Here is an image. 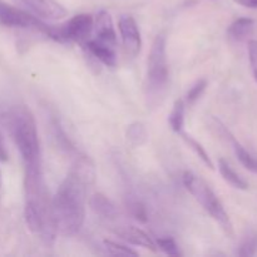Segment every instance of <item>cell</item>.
<instances>
[{"mask_svg": "<svg viewBox=\"0 0 257 257\" xmlns=\"http://www.w3.org/2000/svg\"><path fill=\"white\" fill-rule=\"evenodd\" d=\"M128 208H130V212L133 217L136 218L140 222L145 223L147 221V212H146V207L141 201L132 198V200L128 201Z\"/></svg>", "mask_w": 257, "mask_h": 257, "instance_id": "603a6c76", "label": "cell"}, {"mask_svg": "<svg viewBox=\"0 0 257 257\" xmlns=\"http://www.w3.org/2000/svg\"><path fill=\"white\" fill-rule=\"evenodd\" d=\"M85 48L88 52L97 58L100 63L110 68H114L117 65V53H115V48L109 47L107 44L98 42L97 39H88L84 43Z\"/></svg>", "mask_w": 257, "mask_h": 257, "instance_id": "8fae6325", "label": "cell"}, {"mask_svg": "<svg viewBox=\"0 0 257 257\" xmlns=\"http://www.w3.org/2000/svg\"><path fill=\"white\" fill-rule=\"evenodd\" d=\"M155 242L156 245H157L158 250H161L163 253H166V255L173 256V257L181 256L180 248H178L177 243H176V241L173 240V238L161 237V238H157Z\"/></svg>", "mask_w": 257, "mask_h": 257, "instance_id": "44dd1931", "label": "cell"}, {"mask_svg": "<svg viewBox=\"0 0 257 257\" xmlns=\"http://www.w3.org/2000/svg\"><path fill=\"white\" fill-rule=\"evenodd\" d=\"M182 182L186 190L205 208L206 212L221 226L223 232L232 237L233 226L230 220V216L226 212L220 198L213 192L212 188L206 183V181H203L200 176L195 175L191 171H186L182 176Z\"/></svg>", "mask_w": 257, "mask_h": 257, "instance_id": "277c9868", "label": "cell"}, {"mask_svg": "<svg viewBox=\"0 0 257 257\" xmlns=\"http://www.w3.org/2000/svg\"><path fill=\"white\" fill-rule=\"evenodd\" d=\"M24 217L28 228L45 245L52 246L58 231L53 213V198L45 186L42 163L25 165Z\"/></svg>", "mask_w": 257, "mask_h": 257, "instance_id": "7a4b0ae2", "label": "cell"}, {"mask_svg": "<svg viewBox=\"0 0 257 257\" xmlns=\"http://www.w3.org/2000/svg\"><path fill=\"white\" fill-rule=\"evenodd\" d=\"M238 256L241 257H251L257 255V232L252 231L248 233L242 240L240 248H238Z\"/></svg>", "mask_w": 257, "mask_h": 257, "instance_id": "d6986e66", "label": "cell"}, {"mask_svg": "<svg viewBox=\"0 0 257 257\" xmlns=\"http://www.w3.org/2000/svg\"><path fill=\"white\" fill-rule=\"evenodd\" d=\"M94 178L95 170L92 161L84 156L78 157L53 197V213L58 233L73 236L82 230L85 220L87 191Z\"/></svg>", "mask_w": 257, "mask_h": 257, "instance_id": "6da1fadb", "label": "cell"}, {"mask_svg": "<svg viewBox=\"0 0 257 257\" xmlns=\"http://www.w3.org/2000/svg\"><path fill=\"white\" fill-rule=\"evenodd\" d=\"M4 122L24 161V165L42 162L37 124L29 108L25 105H14L9 108L4 114Z\"/></svg>", "mask_w": 257, "mask_h": 257, "instance_id": "3957f363", "label": "cell"}, {"mask_svg": "<svg viewBox=\"0 0 257 257\" xmlns=\"http://www.w3.org/2000/svg\"><path fill=\"white\" fill-rule=\"evenodd\" d=\"M7 158H8L7 147H5L4 137H3L2 130H0V160H2V161H7Z\"/></svg>", "mask_w": 257, "mask_h": 257, "instance_id": "484cf974", "label": "cell"}, {"mask_svg": "<svg viewBox=\"0 0 257 257\" xmlns=\"http://www.w3.org/2000/svg\"><path fill=\"white\" fill-rule=\"evenodd\" d=\"M118 28H119L123 47L127 55H130L131 58L137 57L142 47V39H141L140 28L136 20L131 15H122Z\"/></svg>", "mask_w": 257, "mask_h": 257, "instance_id": "ba28073f", "label": "cell"}, {"mask_svg": "<svg viewBox=\"0 0 257 257\" xmlns=\"http://www.w3.org/2000/svg\"><path fill=\"white\" fill-rule=\"evenodd\" d=\"M0 24L9 28H32L57 40V28L49 27L39 18L19 8L13 7L3 0H0Z\"/></svg>", "mask_w": 257, "mask_h": 257, "instance_id": "8992f818", "label": "cell"}, {"mask_svg": "<svg viewBox=\"0 0 257 257\" xmlns=\"http://www.w3.org/2000/svg\"><path fill=\"white\" fill-rule=\"evenodd\" d=\"M128 137H130L131 141H135L136 145H141V138L143 141L147 137V133H146L145 127H143L141 123H136V124H132L128 130Z\"/></svg>", "mask_w": 257, "mask_h": 257, "instance_id": "cb8c5ba5", "label": "cell"}, {"mask_svg": "<svg viewBox=\"0 0 257 257\" xmlns=\"http://www.w3.org/2000/svg\"><path fill=\"white\" fill-rule=\"evenodd\" d=\"M89 205L92 210L105 220H114L118 216L117 206L113 203L112 200L107 197V196L102 195V193H95L90 197Z\"/></svg>", "mask_w": 257, "mask_h": 257, "instance_id": "4fadbf2b", "label": "cell"}, {"mask_svg": "<svg viewBox=\"0 0 257 257\" xmlns=\"http://www.w3.org/2000/svg\"><path fill=\"white\" fill-rule=\"evenodd\" d=\"M32 12L45 19H62L67 15V9L55 0H20Z\"/></svg>", "mask_w": 257, "mask_h": 257, "instance_id": "30bf717a", "label": "cell"}, {"mask_svg": "<svg viewBox=\"0 0 257 257\" xmlns=\"http://www.w3.org/2000/svg\"><path fill=\"white\" fill-rule=\"evenodd\" d=\"M93 29L95 30V37H97L95 39L98 42L113 48L117 47V32H115L113 19L109 13L105 10H100L94 20Z\"/></svg>", "mask_w": 257, "mask_h": 257, "instance_id": "9c48e42d", "label": "cell"}, {"mask_svg": "<svg viewBox=\"0 0 257 257\" xmlns=\"http://www.w3.org/2000/svg\"><path fill=\"white\" fill-rule=\"evenodd\" d=\"M0 186H2V172H0Z\"/></svg>", "mask_w": 257, "mask_h": 257, "instance_id": "83f0119b", "label": "cell"}, {"mask_svg": "<svg viewBox=\"0 0 257 257\" xmlns=\"http://www.w3.org/2000/svg\"><path fill=\"white\" fill-rule=\"evenodd\" d=\"M218 170H220L221 176L225 178L226 182L230 183L232 187L243 191L248 188V183L246 182V181L243 180L232 167H231L230 163L226 160H223V158H220V161H218Z\"/></svg>", "mask_w": 257, "mask_h": 257, "instance_id": "9a60e30c", "label": "cell"}, {"mask_svg": "<svg viewBox=\"0 0 257 257\" xmlns=\"http://www.w3.org/2000/svg\"><path fill=\"white\" fill-rule=\"evenodd\" d=\"M168 123L173 132H182L183 124H185V102L182 99H177L173 104L172 112L168 117Z\"/></svg>", "mask_w": 257, "mask_h": 257, "instance_id": "e0dca14e", "label": "cell"}, {"mask_svg": "<svg viewBox=\"0 0 257 257\" xmlns=\"http://www.w3.org/2000/svg\"><path fill=\"white\" fill-rule=\"evenodd\" d=\"M103 245H104V248L108 252V255L120 256V257L138 256V252H136L135 250H132V248L127 247V246L124 245H120V243L114 242V241L104 240L103 241Z\"/></svg>", "mask_w": 257, "mask_h": 257, "instance_id": "ffe728a7", "label": "cell"}, {"mask_svg": "<svg viewBox=\"0 0 257 257\" xmlns=\"http://www.w3.org/2000/svg\"><path fill=\"white\" fill-rule=\"evenodd\" d=\"M233 2L246 8H253V9L257 8V0H233Z\"/></svg>", "mask_w": 257, "mask_h": 257, "instance_id": "4316f807", "label": "cell"}, {"mask_svg": "<svg viewBox=\"0 0 257 257\" xmlns=\"http://www.w3.org/2000/svg\"><path fill=\"white\" fill-rule=\"evenodd\" d=\"M182 133V132H181ZM182 138L183 141H185L186 143L188 145V147L191 148V150L193 151V152L196 153V155L198 156V157L202 160V162L205 163L207 167H210L211 170H213V163L212 161H211L210 156H208V153L206 152L205 147H202V145H201L200 142H197V141L195 140L193 137H191L190 135H187V133H182Z\"/></svg>", "mask_w": 257, "mask_h": 257, "instance_id": "ac0fdd59", "label": "cell"}, {"mask_svg": "<svg viewBox=\"0 0 257 257\" xmlns=\"http://www.w3.org/2000/svg\"><path fill=\"white\" fill-rule=\"evenodd\" d=\"M248 57H250L251 68L257 82V40L252 39L248 42Z\"/></svg>", "mask_w": 257, "mask_h": 257, "instance_id": "d4e9b609", "label": "cell"}, {"mask_svg": "<svg viewBox=\"0 0 257 257\" xmlns=\"http://www.w3.org/2000/svg\"><path fill=\"white\" fill-rule=\"evenodd\" d=\"M168 75L166 38L160 34L153 40L147 62V90L151 97H158L165 92Z\"/></svg>", "mask_w": 257, "mask_h": 257, "instance_id": "5b68a950", "label": "cell"}, {"mask_svg": "<svg viewBox=\"0 0 257 257\" xmlns=\"http://www.w3.org/2000/svg\"><path fill=\"white\" fill-rule=\"evenodd\" d=\"M118 235H119L124 241L132 243V245L141 246V247L151 250L152 252H157L158 248L155 241H153L145 231L140 230V228L125 227L123 228V230H120L119 232H118Z\"/></svg>", "mask_w": 257, "mask_h": 257, "instance_id": "7c38bea8", "label": "cell"}, {"mask_svg": "<svg viewBox=\"0 0 257 257\" xmlns=\"http://www.w3.org/2000/svg\"><path fill=\"white\" fill-rule=\"evenodd\" d=\"M206 88H207V80L206 79L197 80V82H196L195 84L188 89L187 95H186L188 104H193L195 102H197V100L201 98V95L203 94V92L206 90Z\"/></svg>", "mask_w": 257, "mask_h": 257, "instance_id": "7402d4cb", "label": "cell"}, {"mask_svg": "<svg viewBox=\"0 0 257 257\" xmlns=\"http://www.w3.org/2000/svg\"><path fill=\"white\" fill-rule=\"evenodd\" d=\"M228 138H230V141L232 142L236 157L238 158L241 165H242L245 168H247L248 171H251V172L257 173V158L253 157V156L251 155V153L248 152V151L246 150L240 142H237L232 135L228 136Z\"/></svg>", "mask_w": 257, "mask_h": 257, "instance_id": "2e32d148", "label": "cell"}, {"mask_svg": "<svg viewBox=\"0 0 257 257\" xmlns=\"http://www.w3.org/2000/svg\"><path fill=\"white\" fill-rule=\"evenodd\" d=\"M94 28V19L90 14L74 15L62 27L57 28L58 42H75L84 44Z\"/></svg>", "mask_w": 257, "mask_h": 257, "instance_id": "52a82bcc", "label": "cell"}, {"mask_svg": "<svg viewBox=\"0 0 257 257\" xmlns=\"http://www.w3.org/2000/svg\"><path fill=\"white\" fill-rule=\"evenodd\" d=\"M255 20L251 18H238L228 27V35L235 40H243L252 34L255 29Z\"/></svg>", "mask_w": 257, "mask_h": 257, "instance_id": "5bb4252c", "label": "cell"}]
</instances>
